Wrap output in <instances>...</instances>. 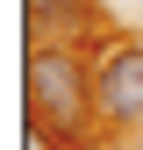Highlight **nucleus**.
<instances>
[{"label": "nucleus", "mask_w": 143, "mask_h": 150, "mask_svg": "<svg viewBox=\"0 0 143 150\" xmlns=\"http://www.w3.org/2000/svg\"><path fill=\"white\" fill-rule=\"evenodd\" d=\"M93 107L107 122H143V43H115L93 79Z\"/></svg>", "instance_id": "2"}, {"label": "nucleus", "mask_w": 143, "mask_h": 150, "mask_svg": "<svg viewBox=\"0 0 143 150\" xmlns=\"http://www.w3.org/2000/svg\"><path fill=\"white\" fill-rule=\"evenodd\" d=\"M22 86H29V115H43L50 129H79L86 122V71L64 57V50L36 43L22 57Z\"/></svg>", "instance_id": "1"}, {"label": "nucleus", "mask_w": 143, "mask_h": 150, "mask_svg": "<svg viewBox=\"0 0 143 150\" xmlns=\"http://www.w3.org/2000/svg\"><path fill=\"white\" fill-rule=\"evenodd\" d=\"M22 150H57V136H50V122H43V115H29V129H22Z\"/></svg>", "instance_id": "3"}]
</instances>
